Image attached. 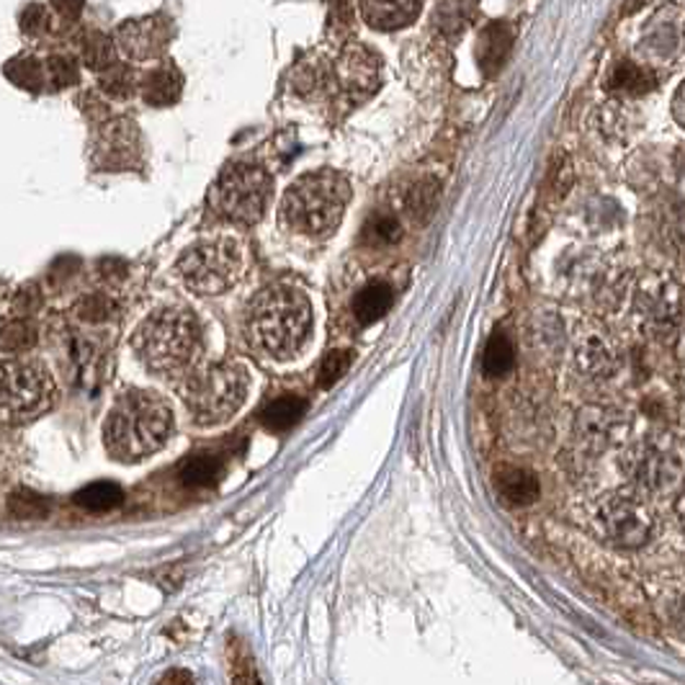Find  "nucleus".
<instances>
[{"instance_id":"bb28decb","label":"nucleus","mask_w":685,"mask_h":685,"mask_svg":"<svg viewBox=\"0 0 685 685\" xmlns=\"http://www.w3.org/2000/svg\"><path fill=\"white\" fill-rule=\"evenodd\" d=\"M222 461L214 453H197V457L186 459L180 466V480L189 487H209L220 480Z\"/></svg>"},{"instance_id":"393cba45","label":"nucleus","mask_w":685,"mask_h":685,"mask_svg":"<svg viewBox=\"0 0 685 685\" xmlns=\"http://www.w3.org/2000/svg\"><path fill=\"white\" fill-rule=\"evenodd\" d=\"M482 366H485V374L493 379H500L505 374H510V369L516 366V349L510 343V338L505 333H495L487 341L485 356H482Z\"/></svg>"},{"instance_id":"4be33fe9","label":"nucleus","mask_w":685,"mask_h":685,"mask_svg":"<svg viewBox=\"0 0 685 685\" xmlns=\"http://www.w3.org/2000/svg\"><path fill=\"white\" fill-rule=\"evenodd\" d=\"M394 305V288L385 281H371L353 297V317L361 324L379 322Z\"/></svg>"},{"instance_id":"f704fd0d","label":"nucleus","mask_w":685,"mask_h":685,"mask_svg":"<svg viewBox=\"0 0 685 685\" xmlns=\"http://www.w3.org/2000/svg\"><path fill=\"white\" fill-rule=\"evenodd\" d=\"M19 26L21 32L28 36L42 34L47 28V9L42 3H28L19 16Z\"/></svg>"},{"instance_id":"7ed1b4c3","label":"nucleus","mask_w":685,"mask_h":685,"mask_svg":"<svg viewBox=\"0 0 685 685\" xmlns=\"http://www.w3.org/2000/svg\"><path fill=\"white\" fill-rule=\"evenodd\" d=\"M248 328L252 341L273 358L302 351L312 330V307L299 288L276 284L263 288L250 305Z\"/></svg>"},{"instance_id":"39448f33","label":"nucleus","mask_w":685,"mask_h":685,"mask_svg":"<svg viewBox=\"0 0 685 685\" xmlns=\"http://www.w3.org/2000/svg\"><path fill=\"white\" fill-rule=\"evenodd\" d=\"M250 392V371L243 364L201 366L186 377L180 394L199 425L225 423L240 413Z\"/></svg>"},{"instance_id":"6ab92c4d","label":"nucleus","mask_w":685,"mask_h":685,"mask_svg":"<svg viewBox=\"0 0 685 685\" xmlns=\"http://www.w3.org/2000/svg\"><path fill=\"white\" fill-rule=\"evenodd\" d=\"M140 93L150 106H173L184 93V75L176 64H157L140 81Z\"/></svg>"},{"instance_id":"5701e85b","label":"nucleus","mask_w":685,"mask_h":685,"mask_svg":"<svg viewBox=\"0 0 685 685\" xmlns=\"http://www.w3.org/2000/svg\"><path fill=\"white\" fill-rule=\"evenodd\" d=\"M72 500L83 510H91V513H106V510L119 508L125 503V489L117 482H91V485L78 489Z\"/></svg>"},{"instance_id":"0eeeda50","label":"nucleus","mask_w":685,"mask_h":685,"mask_svg":"<svg viewBox=\"0 0 685 685\" xmlns=\"http://www.w3.org/2000/svg\"><path fill=\"white\" fill-rule=\"evenodd\" d=\"M271 176L256 163H233L216 178L212 206L222 220L235 225H256L271 201Z\"/></svg>"},{"instance_id":"f3484780","label":"nucleus","mask_w":685,"mask_h":685,"mask_svg":"<svg viewBox=\"0 0 685 685\" xmlns=\"http://www.w3.org/2000/svg\"><path fill=\"white\" fill-rule=\"evenodd\" d=\"M495 489L497 497L508 505V508H525V505L536 503L541 495L539 477L531 469L523 466H497L495 472Z\"/></svg>"},{"instance_id":"c9c22d12","label":"nucleus","mask_w":685,"mask_h":685,"mask_svg":"<svg viewBox=\"0 0 685 685\" xmlns=\"http://www.w3.org/2000/svg\"><path fill=\"white\" fill-rule=\"evenodd\" d=\"M569 184H572V168H569V161L567 157H557V161L552 163V170H550V186L554 189V193H557V197H565Z\"/></svg>"},{"instance_id":"e433bc0d","label":"nucleus","mask_w":685,"mask_h":685,"mask_svg":"<svg viewBox=\"0 0 685 685\" xmlns=\"http://www.w3.org/2000/svg\"><path fill=\"white\" fill-rule=\"evenodd\" d=\"M49 3H52V9L60 13L62 19L70 21H75L85 9V0H49Z\"/></svg>"},{"instance_id":"423d86ee","label":"nucleus","mask_w":685,"mask_h":685,"mask_svg":"<svg viewBox=\"0 0 685 685\" xmlns=\"http://www.w3.org/2000/svg\"><path fill=\"white\" fill-rule=\"evenodd\" d=\"M55 379L34 358H0V425H24L55 405Z\"/></svg>"},{"instance_id":"473e14b6","label":"nucleus","mask_w":685,"mask_h":685,"mask_svg":"<svg viewBox=\"0 0 685 685\" xmlns=\"http://www.w3.org/2000/svg\"><path fill=\"white\" fill-rule=\"evenodd\" d=\"M47 70V81L55 85V88H70V85L78 83V62L68 55H52L45 64Z\"/></svg>"},{"instance_id":"dca6fc26","label":"nucleus","mask_w":685,"mask_h":685,"mask_svg":"<svg viewBox=\"0 0 685 685\" xmlns=\"http://www.w3.org/2000/svg\"><path fill=\"white\" fill-rule=\"evenodd\" d=\"M423 3L425 0H358V9L371 28L394 32V28L413 24L421 16Z\"/></svg>"},{"instance_id":"cd10ccee","label":"nucleus","mask_w":685,"mask_h":685,"mask_svg":"<svg viewBox=\"0 0 685 685\" xmlns=\"http://www.w3.org/2000/svg\"><path fill=\"white\" fill-rule=\"evenodd\" d=\"M5 78L24 91H42L47 83V70L36 57H16L5 64Z\"/></svg>"},{"instance_id":"20e7f679","label":"nucleus","mask_w":685,"mask_h":685,"mask_svg":"<svg viewBox=\"0 0 685 685\" xmlns=\"http://www.w3.org/2000/svg\"><path fill=\"white\" fill-rule=\"evenodd\" d=\"M351 201L349 178L335 170H315L294 180L281 201L288 227L307 237H328L341 225Z\"/></svg>"},{"instance_id":"f8f14e48","label":"nucleus","mask_w":685,"mask_h":685,"mask_svg":"<svg viewBox=\"0 0 685 685\" xmlns=\"http://www.w3.org/2000/svg\"><path fill=\"white\" fill-rule=\"evenodd\" d=\"M173 39V24L168 16H144V19H129L117 28L114 42L121 49V55L134 62L155 60L168 49Z\"/></svg>"},{"instance_id":"7c9ffc66","label":"nucleus","mask_w":685,"mask_h":685,"mask_svg":"<svg viewBox=\"0 0 685 685\" xmlns=\"http://www.w3.org/2000/svg\"><path fill=\"white\" fill-rule=\"evenodd\" d=\"M402 237V227L394 216L389 214H374L364 227V240L377 245V248H385V245H392Z\"/></svg>"},{"instance_id":"4468645a","label":"nucleus","mask_w":685,"mask_h":685,"mask_svg":"<svg viewBox=\"0 0 685 685\" xmlns=\"http://www.w3.org/2000/svg\"><path fill=\"white\" fill-rule=\"evenodd\" d=\"M140 129L132 119H111L98 129L93 140V161L98 168L121 170L140 161Z\"/></svg>"},{"instance_id":"f03ea898","label":"nucleus","mask_w":685,"mask_h":685,"mask_svg":"<svg viewBox=\"0 0 685 685\" xmlns=\"http://www.w3.org/2000/svg\"><path fill=\"white\" fill-rule=\"evenodd\" d=\"M132 349L147 371L176 377L189 371L201 353V324L189 309L163 307L140 322Z\"/></svg>"},{"instance_id":"58836bf2","label":"nucleus","mask_w":685,"mask_h":685,"mask_svg":"<svg viewBox=\"0 0 685 685\" xmlns=\"http://www.w3.org/2000/svg\"><path fill=\"white\" fill-rule=\"evenodd\" d=\"M193 677L189 673H168L163 675V683H191Z\"/></svg>"},{"instance_id":"9b49d317","label":"nucleus","mask_w":685,"mask_h":685,"mask_svg":"<svg viewBox=\"0 0 685 685\" xmlns=\"http://www.w3.org/2000/svg\"><path fill=\"white\" fill-rule=\"evenodd\" d=\"M624 469L641 493L658 495L668 493L670 487L681 482L683 464L681 453L670 449V444L665 446L658 441H645L626 457Z\"/></svg>"},{"instance_id":"9d476101","label":"nucleus","mask_w":685,"mask_h":685,"mask_svg":"<svg viewBox=\"0 0 685 685\" xmlns=\"http://www.w3.org/2000/svg\"><path fill=\"white\" fill-rule=\"evenodd\" d=\"M381 57L366 45H349L330 68V101L333 106L364 104L379 91Z\"/></svg>"},{"instance_id":"6e6552de","label":"nucleus","mask_w":685,"mask_h":685,"mask_svg":"<svg viewBox=\"0 0 685 685\" xmlns=\"http://www.w3.org/2000/svg\"><path fill=\"white\" fill-rule=\"evenodd\" d=\"M176 271L180 281L191 292L216 297L237 284L243 271V250L229 237H212V240L193 243L178 258Z\"/></svg>"},{"instance_id":"a211bd4d","label":"nucleus","mask_w":685,"mask_h":685,"mask_svg":"<svg viewBox=\"0 0 685 685\" xmlns=\"http://www.w3.org/2000/svg\"><path fill=\"white\" fill-rule=\"evenodd\" d=\"M510 49H513V28L505 24V21H493V24H487L480 32L477 42L480 70L485 72V75H495V72L505 64V60H508Z\"/></svg>"},{"instance_id":"1a4fd4ad","label":"nucleus","mask_w":685,"mask_h":685,"mask_svg":"<svg viewBox=\"0 0 685 685\" xmlns=\"http://www.w3.org/2000/svg\"><path fill=\"white\" fill-rule=\"evenodd\" d=\"M598 536L616 550H641L658 536V518L637 495L611 493L598 500L593 510Z\"/></svg>"},{"instance_id":"72a5a7b5","label":"nucleus","mask_w":685,"mask_h":685,"mask_svg":"<svg viewBox=\"0 0 685 685\" xmlns=\"http://www.w3.org/2000/svg\"><path fill=\"white\" fill-rule=\"evenodd\" d=\"M11 513L16 518H45L47 516V503L45 497H39L32 489H19L9 497Z\"/></svg>"},{"instance_id":"ddd939ff","label":"nucleus","mask_w":685,"mask_h":685,"mask_svg":"<svg viewBox=\"0 0 685 685\" xmlns=\"http://www.w3.org/2000/svg\"><path fill=\"white\" fill-rule=\"evenodd\" d=\"M637 315L652 330H668L681 320V286L658 273H649L634 292Z\"/></svg>"},{"instance_id":"f257e3e1","label":"nucleus","mask_w":685,"mask_h":685,"mask_svg":"<svg viewBox=\"0 0 685 685\" xmlns=\"http://www.w3.org/2000/svg\"><path fill=\"white\" fill-rule=\"evenodd\" d=\"M173 410L150 389H127L117 397L104 423V444L114 459L142 461L168 444Z\"/></svg>"},{"instance_id":"c756f323","label":"nucleus","mask_w":685,"mask_h":685,"mask_svg":"<svg viewBox=\"0 0 685 685\" xmlns=\"http://www.w3.org/2000/svg\"><path fill=\"white\" fill-rule=\"evenodd\" d=\"M114 62V42L104 32H91L83 42V64L101 72Z\"/></svg>"},{"instance_id":"b1692460","label":"nucleus","mask_w":685,"mask_h":685,"mask_svg":"<svg viewBox=\"0 0 685 685\" xmlns=\"http://www.w3.org/2000/svg\"><path fill=\"white\" fill-rule=\"evenodd\" d=\"M307 413V402L302 400V397H294V394H286V397H279V400H273L269 408L263 410V425L273 433H284L288 428H294L302 417H305Z\"/></svg>"},{"instance_id":"2f4dec72","label":"nucleus","mask_w":685,"mask_h":685,"mask_svg":"<svg viewBox=\"0 0 685 685\" xmlns=\"http://www.w3.org/2000/svg\"><path fill=\"white\" fill-rule=\"evenodd\" d=\"M351 364H353V353L351 351H345V349L330 351L328 356L320 361V371H317L320 387L330 389L333 385H338V381H341L345 374H349Z\"/></svg>"},{"instance_id":"2eb2a0df","label":"nucleus","mask_w":685,"mask_h":685,"mask_svg":"<svg viewBox=\"0 0 685 685\" xmlns=\"http://www.w3.org/2000/svg\"><path fill=\"white\" fill-rule=\"evenodd\" d=\"M575 364L590 379H609L622 364L618 341L603 324H586L575 338Z\"/></svg>"},{"instance_id":"aec40b11","label":"nucleus","mask_w":685,"mask_h":685,"mask_svg":"<svg viewBox=\"0 0 685 685\" xmlns=\"http://www.w3.org/2000/svg\"><path fill=\"white\" fill-rule=\"evenodd\" d=\"M577 430H580L582 444L595 446V449H605L611 441H616L618 433L624 430V421L611 410L588 408L577 417Z\"/></svg>"},{"instance_id":"a878e982","label":"nucleus","mask_w":685,"mask_h":685,"mask_svg":"<svg viewBox=\"0 0 685 685\" xmlns=\"http://www.w3.org/2000/svg\"><path fill=\"white\" fill-rule=\"evenodd\" d=\"M137 85H140V83H137L134 70L129 68V64H125V62L114 60L111 64H108V68H104V70L98 72V88L104 91L108 98L125 101V98H129L137 91Z\"/></svg>"},{"instance_id":"4c0bfd02","label":"nucleus","mask_w":685,"mask_h":685,"mask_svg":"<svg viewBox=\"0 0 685 685\" xmlns=\"http://www.w3.org/2000/svg\"><path fill=\"white\" fill-rule=\"evenodd\" d=\"M673 114L677 125H683V88L675 91V101H673Z\"/></svg>"},{"instance_id":"c85d7f7f","label":"nucleus","mask_w":685,"mask_h":685,"mask_svg":"<svg viewBox=\"0 0 685 685\" xmlns=\"http://www.w3.org/2000/svg\"><path fill=\"white\" fill-rule=\"evenodd\" d=\"M36 341V330L34 324L28 322L26 315L13 317L0 328V349L5 351H26L28 345H34Z\"/></svg>"},{"instance_id":"412c9836","label":"nucleus","mask_w":685,"mask_h":685,"mask_svg":"<svg viewBox=\"0 0 685 685\" xmlns=\"http://www.w3.org/2000/svg\"><path fill=\"white\" fill-rule=\"evenodd\" d=\"M605 83H609V91L616 93V96L639 98V96H647L658 81H654L652 70L645 68V64L622 60L613 64L609 72V81Z\"/></svg>"}]
</instances>
